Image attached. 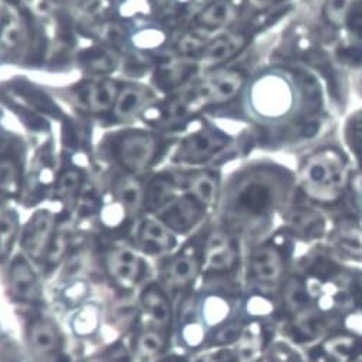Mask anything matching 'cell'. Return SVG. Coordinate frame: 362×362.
I'll return each mask as SVG.
<instances>
[{
  "mask_svg": "<svg viewBox=\"0 0 362 362\" xmlns=\"http://www.w3.org/2000/svg\"><path fill=\"white\" fill-rule=\"evenodd\" d=\"M139 245L141 249L151 255H160L168 252L173 245L174 239L165 226L156 220H146L139 229Z\"/></svg>",
  "mask_w": 362,
  "mask_h": 362,
  "instance_id": "cell-13",
  "label": "cell"
},
{
  "mask_svg": "<svg viewBox=\"0 0 362 362\" xmlns=\"http://www.w3.org/2000/svg\"><path fill=\"white\" fill-rule=\"evenodd\" d=\"M196 65L193 62L181 61L173 62L164 66L158 74V82L164 88H175L183 83L194 72Z\"/></svg>",
  "mask_w": 362,
  "mask_h": 362,
  "instance_id": "cell-21",
  "label": "cell"
},
{
  "mask_svg": "<svg viewBox=\"0 0 362 362\" xmlns=\"http://www.w3.org/2000/svg\"><path fill=\"white\" fill-rule=\"evenodd\" d=\"M203 206L193 197H180L165 204L163 210V221L167 228L177 232H187L202 217Z\"/></svg>",
  "mask_w": 362,
  "mask_h": 362,
  "instance_id": "cell-9",
  "label": "cell"
},
{
  "mask_svg": "<svg viewBox=\"0 0 362 362\" xmlns=\"http://www.w3.org/2000/svg\"><path fill=\"white\" fill-rule=\"evenodd\" d=\"M252 270L262 282H276L282 274V256L275 246H262L252 257Z\"/></svg>",
  "mask_w": 362,
  "mask_h": 362,
  "instance_id": "cell-14",
  "label": "cell"
},
{
  "mask_svg": "<svg viewBox=\"0 0 362 362\" xmlns=\"http://www.w3.org/2000/svg\"><path fill=\"white\" fill-rule=\"evenodd\" d=\"M247 43V36L242 32L223 35L210 42L203 49L202 64L206 66H217L229 62L239 55Z\"/></svg>",
  "mask_w": 362,
  "mask_h": 362,
  "instance_id": "cell-10",
  "label": "cell"
},
{
  "mask_svg": "<svg viewBox=\"0 0 362 362\" xmlns=\"http://www.w3.org/2000/svg\"><path fill=\"white\" fill-rule=\"evenodd\" d=\"M338 245L342 250L352 256H362V230L356 226L346 224L338 230Z\"/></svg>",
  "mask_w": 362,
  "mask_h": 362,
  "instance_id": "cell-26",
  "label": "cell"
},
{
  "mask_svg": "<svg viewBox=\"0 0 362 362\" xmlns=\"http://www.w3.org/2000/svg\"><path fill=\"white\" fill-rule=\"evenodd\" d=\"M190 190L192 196L202 206L214 204L218 194V178L216 174L209 171L199 173L190 181Z\"/></svg>",
  "mask_w": 362,
  "mask_h": 362,
  "instance_id": "cell-20",
  "label": "cell"
},
{
  "mask_svg": "<svg viewBox=\"0 0 362 362\" xmlns=\"http://www.w3.org/2000/svg\"><path fill=\"white\" fill-rule=\"evenodd\" d=\"M82 185V175L76 170H68L64 173L58 183V194L62 200H72L76 197Z\"/></svg>",
  "mask_w": 362,
  "mask_h": 362,
  "instance_id": "cell-28",
  "label": "cell"
},
{
  "mask_svg": "<svg viewBox=\"0 0 362 362\" xmlns=\"http://www.w3.org/2000/svg\"><path fill=\"white\" fill-rule=\"evenodd\" d=\"M238 16V6L233 0H214L197 18L204 29H218L229 25Z\"/></svg>",
  "mask_w": 362,
  "mask_h": 362,
  "instance_id": "cell-16",
  "label": "cell"
},
{
  "mask_svg": "<svg viewBox=\"0 0 362 362\" xmlns=\"http://www.w3.org/2000/svg\"><path fill=\"white\" fill-rule=\"evenodd\" d=\"M199 272V259L189 252L178 255L168 267L170 282L175 289H183L189 286Z\"/></svg>",
  "mask_w": 362,
  "mask_h": 362,
  "instance_id": "cell-18",
  "label": "cell"
},
{
  "mask_svg": "<svg viewBox=\"0 0 362 362\" xmlns=\"http://www.w3.org/2000/svg\"><path fill=\"white\" fill-rule=\"evenodd\" d=\"M110 362H131L129 354L122 346H117L110 351Z\"/></svg>",
  "mask_w": 362,
  "mask_h": 362,
  "instance_id": "cell-34",
  "label": "cell"
},
{
  "mask_svg": "<svg viewBox=\"0 0 362 362\" xmlns=\"http://www.w3.org/2000/svg\"><path fill=\"white\" fill-rule=\"evenodd\" d=\"M313 270H315V275H318L321 278H331L334 274H337V267L329 260L315 262Z\"/></svg>",
  "mask_w": 362,
  "mask_h": 362,
  "instance_id": "cell-32",
  "label": "cell"
},
{
  "mask_svg": "<svg viewBox=\"0 0 362 362\" xmlns=\"http://www.w3.org/2000/svg\"><path fill=\"white\" fill-rule=\"evenodd\" d=\"M359 0H325L324 16L332 26H342L355 11Z\"/></svg>",
  "mask_w": 362,
  "mask_h": 362,
  "instance_id": "cell-25",
  "label": "cell"
},
{
  "mask_svg": "<svg viewBox=\"0 0 362 362\" xmlns=\"http://www.w3.org/2000/svg\"><path fill=\"white\" fill-rule=\"evenodd\" d=\"M204 259L207 267L216 272L230 270L238 260V253L233 240L223 232L213 233L204 249Z\"/></svg>",
  "mask_w": 362,
  "mask_h": 362,
  "instance_id": "cell-11",
  "label": "cell"
},
{
  "mask_svg": "<svg viewBox=\"0 0 362 362\" xmlns=\"http://www.w3.org/2000/svg\"><path fill=\"white\" fill-rule=\"evenodd\" d=\"M164 335L160 331H147L137 341V352L141 356H154L164 348Z\"/></svg>",
  "mask_w": 362,
  "mask_h": 362,
  "instance_id": "cell-27",
  "label": "cell"
},
{
  "mask_svg": "<svg viewBox=\"0 0 362 362\" xmlns=\"http://www.w3.org/2000/svg\"><path fill=\"white\" fill-rule=\"evenodd\" d=\"M346 137L349 147L352 148L355 157L362 165V114H358L352 119H349Z\"/></svg>",
  "mask_w": 362,
  "mask_h": 362,
  "instance_id": "cell-29",
  "label": "cell"
},
{
  "mask_svg": "<svg viewBox=\"0 0 362 362\" xmlns=\"http://www.w3.org/2000/svg\"><path fill=\"white\" fill-rule=\"evenodd\" d=\"M223 147V140L217 134L204 131L190 135L183 144V156L187 160L199 161L210 157L213 153Z\"/></svg>",
  "mask_w": 362,
  "mask_h": 362,
  "instance_id": "cell-17",
  "label": "cell"
},
{
  "mask_svg": "<svg viewBox=\"0 0 362 362\" xmlns=\"http://www.w3.org/2000/svg\"><path fill=\"white\" fill-rule=\"evenodd\" d=\"M346 25L358 37L362 39V11H354L348 18Z\"/></svg>",
  "mask_w": 362,
  "mask_h": 362,
  "instance_id": "cell-33",
  "label": "cell"
},
{
  "mask_svg": "<svg viewBox=\"0 0 362 362\" xmlns=\"http://www.w3.org/2000/svg\"><path fill=\"white\" fill-rule=\"evenodd\" d=\"M18 232V220L13 213L0 210V260H5L13 246Z\"/></svg>",
  "mask_w": 362,
  "mask_h": 362,
  "instance_id": "cell-23",
  "label": "cell"
},
{
  "mask_svg": "<svg viewBox=\"0 0 362 362\" xmlns=\"http://www.w3.org/2000/svg\"><path fill=\"white\" fill-rule=\"evenodd\" d=\"M107 267L114 282L122 288H134L143 276V262L128 247L114 249L107 259Z\"/></svg>",
  "mask_w": 362,
  "mask_h": 362,
  "instance_id": "cell-6",
  "label": "cell"
},
{
  "mask_svg": "<svg viewBox=\"0 0 362 362\" xmlns=\"http://www.w3.org/2000/svg\"><path fill=\"white\" fill-rule=\"evenodd\" d=\"M118 88L111 81H101L93 83L86 90V103L89 110L94 112H105L115 105L118 97Z\"/></svg>",
  "mask_w": 362,
  "mask_h": 362,
  "instance_id": "cell-19",
  "label": "cell"
},
{
  "mask_svg": "<svg viewBox=\"0 0 362 362\" xmlns=\"http://www.w3.org/2000/svg\"><path fill=\"white\" fill-rule=\"evenodd\" d=\"M293 226L306 238H318L324 230V221L320 214L312 210H298L293 216Z\"/></svg>",
  "mask_w": 362,
  "mask_h": 362,
  "instance_id": "cell-24",
  "label": "cell"
},
{
  "mask_svg": "<svg viewBox=\"0 0 362 362\" xmlns=\"http://www.w3.org/2000/svg\"><path fill=\"white\" fill-rule=\"evenodd\" d=\"M157 153V141L150 134L132 132L121 139L118 157L124 167L134 173L147 170Z\"/></svg>",
  "mask_w": 362,
  "mask_h": 362,
  "instance_id": "cell-3",
  "label": "cell"
},
{
  "mask_svg": "<svg viewBox=\"0 0 362 362\" xmlns=\"http://www.w3.org/2000/svg\"><path fill=\"white\" fill-rule=\"evenodd\" d=\"M117 193L119 197V202L122 203V206L129 211V213H135L143 203V189L140 186V183L137 180L125 177L122 180H119L118 187H117Z\"/></svg>",
  "mask_w": 362,
  "mask_h": 362,
  "instance_id": "cell-22",
  "label": "cell"
},
{
  "mask_svg": "<svg viewBox=\"0 0 362 362\" xmlns=\"http://www.w3.org/2000/svg\"><path fill=\"white\" fill-rule=\"evenodd\" d=\"M274 202V190L263 180L249 178L242 183L233 199L235 210L249 217L264 214Z\"/></svg>",
  "mask_w": 362,
  "mask_h": 362,
  "instance_id": "cell-4",
  "label": "cell"
},
{
  "mask_svg": "<svg viewBox=\"0 0 362 362\" xmlns=\"http://www.w3.org/2000/svg\"><path fill=\"white\" fill-rule=\"evenodd\" d=\"M11 295L22 303H35L40 299V285L29 262L19 256L9 269Z\"/></svg>",
  "mask_w": 362,
  "mask_h": 362,
  "instance_id": "cell-7",
  "label": "cell"
},
{
  "mask_svg": "<svg viewBox=\"0 0 362 362\" xmlns=\"http://www.w3.org/2000/svg\"><path fill=\"white\" fill-rule=\"evenodd\" d=\"M141 303L146 315L160 328H165L171 320V306L168 303L164 292L156 286L150 285L141 295Z\"/></svg>",
  "mask_w": 362,
  "mask_h": 362,
  "instance_id": "cell-15",
  "label": "cell"
},
{
  "mask_svg": "<svg viewBox=\"0 0 362 362\" xmlns=\"http://www.w3.org/2000/svg\"><path fill=\"white\" fill-rule=\"evenodd\" d=\"M150 93L139 85L124 86L117 97L114 111L118 119L129 121L137 117L150 103Z\"/></svg>",
  "mask_w": 362,
  "mask_h": 362,
  "instance_id": "cell-12",
  "label": "cell"
},
{
  "mask_svg": "<svg viewBox=\"0 0 362 362\" xmlns=\"http://www.w3.org/2000/svg\"><path fill=\"white\" fill-rule=\"evenodd\" d=\"M285 296H286L288 303H289L292 308H295V309L302 308V306L306 303V300H308L305 286H303V284H302L299 279H296V278L291 279V281L286 284V286H285Z\"/></svg>",
  "mask_w": 362,
  "mask_h": 362,
  "instance_id": "cell-30",
  "label": "cell"
},
{
  "mask_svg": "<svg viewBox=\"0 0 362 362\" xmlns=\"http://www.w3.org/2000/svg\"><path fill=\"white\" fill-rule=\"evenodd\" d=\"M29 342L39 362H58L61 356V337L51 321H35L29 328Z\"/></svg>",
  "mask_w": 362,
  "mask_h": 362,
  "instance_id": "cell-8",
  "label": "cell"
},
{
  "mask_svg": "<svg viewBox=\"0 0 362 362\" xmlns=\"http://www.w3.org/2000/svg\"><path fill=\"white\" fill-rule=\"evenodd\" d=\"M54 239V216L37 211L29 220L22 236V247L30 259L39 260L48 253Z\"/></svg>",
  "mask_w": 362,
  "mask_h": 362,
  "instance_id": "cell-5",
  "label": "cell"
},
{
  "mask_svg": "<svg viewBox=\"0 0 362 362\" xmlns=\"http://www.w3.org/2000/svg\"><path fill=\"white\" fill-rule=\"evenodd\" d=\"M0 187L9 193L16 192L18 171H16V167L9 161L0 164Z\"/></svg>",
  "mask_w": 362,
  "mask_h": 362,
  "instance_id": "cell-31",
  "label": "cell"
},
{
  "mask_svg": "<svg viewBox=\"0 0 362 362\" xmlns=\"http://www.w3.org/2000/svg\"><path fill=\"white\" fill-rule=\"evenodd\" d=\"M348 178L346 160L337 148H322L309 156L299 173L300 186L308 197L320 203L341 199Z\"/></svg>",
  "mask_w": 362,
  "mask_h": 362,
  "instance_id": "cell-1",
  "label": "cell"
},
{
  "mask_svg": "<svg viewBox=\"0 0 362 362\" xmlns=\"http://www.w3.org/2000/svg\"><path fill=\"white\" fill-rule=\"evenodd\" d=\"M245 85V74L240 71H224L206 79L194 90L190 107L200 108L217 105L236 98Z\"/></svg>",
  "mask_w": 362,
  "mask_h": 362,
  "instance_id": "cell-2",
  "label": "cell"
}]
</instances>
